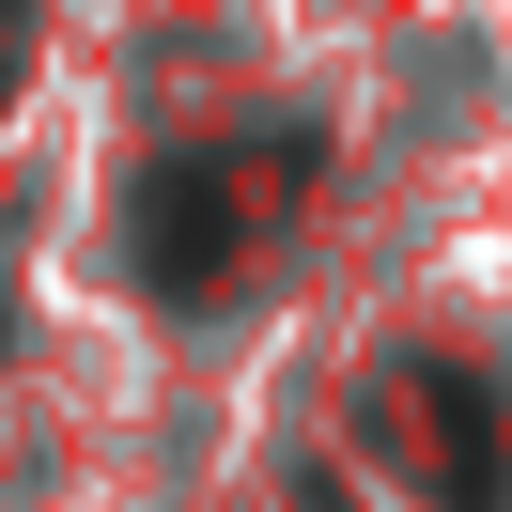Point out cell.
Masks as SVG:
<instances>
[{
	"label": "cell",
	"instance_id": "1",
	"mask_svg": "<svg viewBox=\"0 0 512 512\" xmlns=\"http://www.w3.org/2000/svg\"><path fill=\"white\" fill-rule=\"evenodd\" d=\"M233 218H249V187H233V171H156V187H140V264H156V280L171 295H202V280H218V264H233Z\"/></svg>",
	"mask_w": 512,
	"mask_h": 512
}]
</instances>
